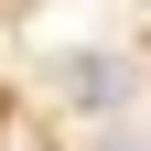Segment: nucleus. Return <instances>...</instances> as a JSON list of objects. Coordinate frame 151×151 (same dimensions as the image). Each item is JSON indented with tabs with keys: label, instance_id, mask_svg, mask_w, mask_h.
Segmentation results:
<instances>
[{
	"label": "nucleus",
	"instance_id": "1",
	"mask_svg": "<svg viewBox=\"0 0 151 151\" xmlns=\"http://www.w3.org/2000/svg\"><path fill=\"white\" fill-rule=\"evenodd\" d=\"M65 97L76 108H119L129 97V65H119V54H65Z\"/></svg>",
	"mask_w": 151,
	"mask_h": 151
},
{
	"label": "nucleus",
	"instance_id": "2",
	"mask_svg": "<svg viewBox=\"0 0 151 151\" xmlns=\"http://www.w3.org/2000/svg\"><path fill=\"white\" fill-rule=\"evenodd\" d=\"M97 151H140V140H97Z\"/></svg>",
	"mask_w": 151,
	"mask_h": 151
}]
</instances>
